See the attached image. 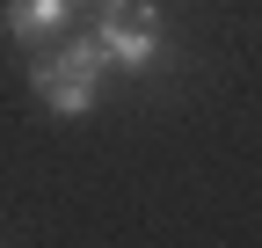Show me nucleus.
<instances>
[{"label": "nucleus", "mask_w": 262, "mask_h": 248, "mask_svg": "<svg viewBox=\"0 0 262 248\" xmlns=\"http://www.w3.org/2000/svg\"><path fill=\"white\" fill-rule=\"evenodd\" d=\"M29 88H37V102H44L51 117H88L95 102H102V80L58 66V58H37V66H29Z\"/></svg>", "instance_id": "1"}, {"label": "nucleus", "mask_w": 262, "mask_h": 248, "mask_svg": "<svg viewBox=\"0 0 262 248\" xmlns=\"http://www.w3.org/2000/svg\"><path fill=\"white\" fill-rule=\"evenodd\" d=\"M0 29H8L15 44H29V51H44V44H58L66 29H73V8H66V0H8V8H0Z\"/></svg>", "instance_id": "2"}, {"label": "nucleus", "mask_w": 262, "mask_h": 248, "mask_svg": "<svg viewBox=\"0 0 262 248\" xmlns=\"http://www.w3.org/2000/svg\"><path fill=\"white\" fill-rule=\"evenodd\" d=\"M51 58H58V66H73V73H95V80L110 73V58H102V44H95V29H66V37L51 44Z\"/></svg>", "instance_id": "3"}, {"label": "nucleus", "mask_w": 262, "mask_h": 248, "mask_svg": "<svg viewBox=\"0 0 262 248\" xmlns=\"http://www.w3.org/2000/svg\"><path fill=\"white\" fill-rule=\"evenodd\" d=\"M66 8H73V22H80V15H95V8H102V0H66Z\"/></svg>", "instance_id": "4"}]
</instances>
